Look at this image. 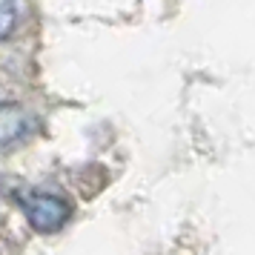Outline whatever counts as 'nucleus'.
Segmentation results:
<instances>
[{
    "mask_svg": "<svg viewBox=\"0 0 255 255\" xmlns=\"http://www.w3.org/2000/svg\"><path fill=\"white\" fill-rule=\"evenodd\" d=\"M17 204L23 209L26 221L35 227L37 232H58L66 227L72 209L69 204L58 195H49V192H17Z\"/></svg>",
    "mask_w": 255,
    "mask_h": 255,
    "instance_id": "f257e3e1",
    "label": "nucleus"
},
{
    "mask_svg": "<svg viewBox=\"0 0 255 255\" xmlns=\"http://www.w3.org/2000/svg\"><path fill=\"white\" fill-rule=\"evenodd\" d=\"M32 129V115L14 104H0V143H12Z\"/></svg>",
    "mask_w": 255,
    "mask_h": 255,
    "instance_id": "f03ea898",
    "label": "nucleus"
},
{
    "mask_svg": "<svg viewBox=\"0 0 255 255\" xmlns=\"http://www.w3.org/2000/svg\"><path fill=\"white\" fill-rule=\"evenodd\" d=\"M17 26V0H0V40L9 37Z\"/></svg>",
    "mask_w": 255,
    "mask_h": 255,
    "instance_id": "7ed1b4c3",
    "label": "nucleus"
},
{
    "mask_svg": "<svg viewBox=\"0 0 255 255\" xmlns=\"http://www.w3.org/2000/svg\"><path fill=\"white\" fill-rule=\"evenodd\" d=\"M0 186H3V181H0Z\"/></svg>",
    "mask_w": 255,
    "mask_h": 255,
    "instance_id": "20e7f679",
    "label": "nucleus"
}]
</instances>
